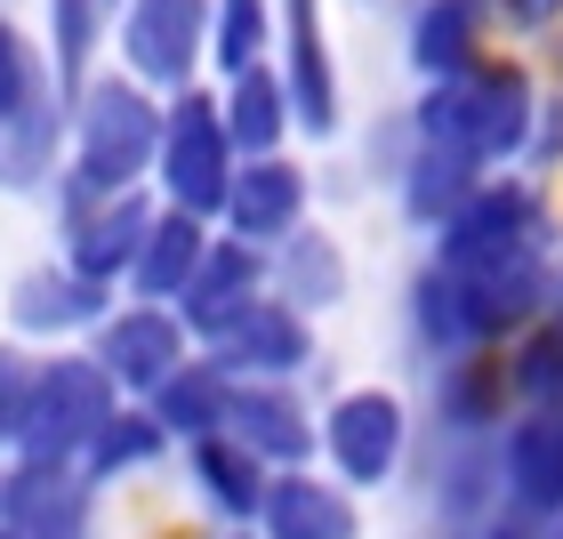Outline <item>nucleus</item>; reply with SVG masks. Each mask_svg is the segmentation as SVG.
<instances>
[{"mask_svg": "<svg viewBox=\"0 0 563 539\" xmlns=\"http://www.w3.org/2000/svg\"><path fill=\"white\" fill-rule=\"evenodd\" d=\"M298 169H282V162H258V169H242L234 186H225V210H234V234L242 242H266L282 234V226L298 218Z\"/></svg>", "mask_w": 563, "mask_h": 539, "instance_id": "4be33fe9", "label": "nucleus"}, {"mask_svg": "<svg viewBox=\"0 0 563 539\" xmlns=\"http://www.w3.org/2000/svg\"><path fill=\"white\" fill-rule=\"evenodd\" d=\"M258 516H266V539H354L346 492H330V483H314V475H274Z\"/></svg>", "mask_w": 563, "mask_h": 539, "instance_id": "ddd939ff", "label": "nucleus"}, {"mask_svg": "<svg viewBox=\"0 0 563 539\" xmlns=\"http://www.w3.org/2000/svg\"><path fill=\"white\" fill-rule=\"evenodd\" d=\"M137 242H145V210L130 194L73 201V274H81V282H113L121 266L137 258Z\"/></svg>", "mask_w": 563, "mask_h": 539, "instance_id": "9b49d317", "label": "nucleus"}, {"mask_svg": "<svg viewBox=\"0 0 563 539\" xmlns=\"http://www.w3.org/2000/svg\"><path fill=\"white\" fill-rule=\"evenodd\" d=\"M540 266V234H531V201L516 186L499 194H475L451 210V234H443V274L459 282H499V274H531Z\"/></svg>", "mask_w": 563, "mask_h": 539, "instance_id": "20e7f679", "label": "nucleus"}, {"mask_svg": "<svg viewBox=\"0 0 563 539\" xmlns=\"http://www.w3.org/2000/svg\"><path fill=\"white\" fill-rule=\"evenodd\" d=\"M492 539H523V531H492Z\"/></svg>", "mask_w": 563, "mask_h": 539, "instance_id": "473e14b6", "label": "nucleus"}, {"mask_svg": "<svg viewBox=\"0 0 563 539\" xmlns=\"http://www.w3.org/2000/svg\"><path fill=\"white\" fill-rule=\"evenodd\" d=\"M153 138H162V113H153L130 81H97L81 97V169H73V201L121 194L145 169Z\"/></svg>", "mask_w": 563, "mask_h": 539, "instance_id": "7ed1b4c3", "label": "nucleus"}, {"mask_svg": "<svg viewBox=\"0 0 563 539\" xmlns=\"http://www.w3.org/2000/svg\"><path fill=\"white\" fill-rule=\"evenodd\" d=\"M282 130H290V106H282V81L266 65H242L234 73V97H225V138L250 145V153H266Z\"/></svg>", "mask_w": 563, "mask_h": 539, "instance_id": "5701e85b", "label": "nucleus"}, {"mask_svg": "<svg viewBox=\"0 0 563 539\" xmlns=\"http://www.w3.org/2000/svg\"><path fill=\"white\" fill-rule=\"evenodd\" d=\"M563 9V0H507V16H516V24H548Z\"/></svg>", "mask_w": 563, "mask_h": 539, "instance_id": "2f4dec72", "label": "nucleus"}, {"mask_svg": "<svg viewBox=\"0 0 563 539\" xmlns=\"http://www.w3.org/2000/svg\"><path fill=\"white\" fill-rule=\"evenodd\" d=\"M225 435H234L242 451H258V459H306V443H314L306 410L282 387H234L225 395Z\"/></svg>", "mask_w": 563, "mask_h": 539, "instance_id": "4468645a", "label": "nucleus"}, {"mask_svg": "<svg viewBox=\"0 0 563 539\" xmlns=\"http://www.w3.org/2000/svg\"><path fill=\"white\" fill-rule=\"evenodd\" d=\"M0 516H9L16 539H81L89 531V492L65 459H24L0 483Z\"/></svg>", "mask_w": 563, "mask_h": 539, "instance_id": "423d86ee", "label": "nucleus"}, {"mask_svg": "<svg viewBox=\"0 0 563 539\" xmlns=\"http://www.w3.org/2000/svg\"><path fill=\"white\" fill-rule=\"evenodd\" d=\"M250 290H258V250H242V242H225V250H201V266L194 282L177 298H186V330H201V339H218L225 322L250 306Z\"/></svg>", "mask_w": 563, "mask_h": 539, "instance_id": "f8f14e48", "label": "nucleus"}, {"mask_svg": "<svg viewBox=\"0 0 563 539\" xmlns=\"http://www.w3.org/2000/svg\"><path fill=\"white\" fill-rule=\"evenodd\" d=\"M467 177H475V162H459V153L427 145V162L411 169V210H419V218H451L459 201H467Z\"/></svg>", "mask_w": 563, "mask_h": 539, "instance_id": "a878e982", "label": "nucleus"}, {"mask_svg": "<svg viewBox=\"0 0 563 539\" xmlns=\"http://www.w3.org/2000/svg\"><path fill=\"white\" fill-rule=\"evenodd\" d=\"M427 145L459 153V162H492V153H516L531 130V89L523 73H499V65H467V73H443V89L427 97Z\"/></svg>", "mask_w": 563, "mask_h": 539, "instance_id": "f257e3e1", "label": "nucleus"}, {"mask_svg": "<svg viewBox=\"0 0 563 539\" xmlns=\"http://www.w3.org/2000/svg\"><path fill=\"white\" fill-rule=\"evenodd\" d=\"M0 539H16V531H0Z\"/></svg>", "mask_w": 563, "mask_h": 539, "instance_id": "72a5a7b5", "label": "nucleus"}, {"mask_svg": "<svg viewBox=\"0 0 563 539\" xmlns=\"http://www.w3.org/2000/svg\"><path fill=\"white\" fill-rule=\"evenodd\" d=\"M290 97L314 138L339 130V81H330V57H322V0H290Z\"/></svg>", "mask_w": 563, "mask_h": 539, "instance_id": "2eb2a0df", "label": "nucleus"}, {"mask_svg": "<svg viewBox=\"0 0 563 539\" xmlns=\"http://www.w3.org/2000/svg\"><path fill=\"white\" fill-rule=\"evenodd\" d=\"M330 459L346 468V483H387L402 459V403L395 395H346L322 427Z\"/></svg>", "mask_w": 563, "mask_h": 539, "instance_id": "6e6552de", "label": "nucleus"}, {"mask_svg": "<svg viewBox=\"0 0 563 539\" xmlns=\"http://www.w3.org/2000/svg\"><path fill=\"white\" fill-rule=\"evenodd\" d=\"M306 363V322L290 315V306H242L234 322L218 330V371L234 378H282V371H298Z\"/></svg>", "mask_w": 563, "mask_h": 539, "instance_id": "1a4fd4ad", "label": "nucleus"}, {"mask_svg": "<svg viewBox=\"0 0 563 539\" xmlns=\"http://www.w3.org/2000/svg\"><path fill=\"white\" fill-rule=\"evenodd\" d=\"M201 218H186V210H169V218H145V242H137V258H130V274H137V290L145 298H177L194 282V266H201Z\"/></svg>", "mask_w": 563, "mask_h": 539, "instance_id": "6ab92c4d", "label": "nucleus"}, {"mask_svg": "<svg viewBox=\"0 0 563 539\" xmlns=\"http://www.w3.org/2000/svg\"><path fill=\"white\" fill-rule=\"evenodd\" d=\"M153 451H162V427L137 419V410H113V419L89 435V475H130Z\"/></svg>", "mask_w": 563, "mask_h": 539, "instance_id": "393cba45", "label": "nucleus"}, {"mask_svg": "<svg viewBox=\"0 0 563 539\" xmlns=\"http://www.w3.org/2000/svg\"><path fill=\"white\" fill-rule=\"evenodd\" d=\"M266 48V0H218V65L242 73Z\"/></svg>", "mask_w": 563, "mask_h": 539, "instance_id": "cd10ccee", "label": "nucleus"}, {"mask_svg": "<svg viewBox=\"0 0 563 539\" xmlns=\"http://www.w3.org/2000/svg\"><path fill=\"white\" fill-rule=\"evenodd\" d=\"M419 65L427 73H467L475 65V0H434L419 16Z\"/></svg>", "mask_w": 563, "mask_h": 539, "instance_id": "b1692460", "label": "nucleus"}, {"mask_svg": "<svg viewBox=\"0 0 563 539\" xmlns=\"http://www.w3.org/2000/svg\"><path fill=\"white\" fill-rule=\"evenodd\" d=\"M194 475H201V492H210L225 516H258V499H266V459L242 451L225 427L194 443Z\"/></svg>", "mask_w": 563, "mask_h": 539, "instance_id": "412c9836", "label": "nucleus"}, {"mask_svg": "<svg viewBox=\"0 0 563 539\" xmlns=\"http://www.w3.org/2000/svg\"><path fill=\"white\" fill-rule=\"evenodd\" d=\"M507 387H523L531 403H555L563 395V322H548L540 339L523 346V363L507 371Z\"/></svg>", "mask_w": 563, "mask_h": 539, "instance_id": "c85d7f7f", "label": "nucleus"}, {"mask_svg": "<svg viewBox=\"0 0 563 539\" xmlns=\"http://www.w3.org/2000/svg\"><path fill=\"white\" fill-rule=\"evenodd\" d=\"M106 282H81V274H24L16 290H9V315L16 330H73V322H89V315H106Z\"/></svg>", "mask_w": 563, "mask_h": 539, "instance_id": "aec40b11", "label": "nucleus"}, {"mask_svg": "<svg viewBox=\"0 0 563 539\" xmlns=\"http://www.w3.org/2000/svg\"><path fill=\"white\" fill-rule=\"evenodd\" d=\"M201 33H210V0H130L121 57L145 81H186V65L201 57Z\"/></svg>", "mask_w": 563, "mask_h": 539, "instance_id": "0eeeda50", "label": "nucleus"}, {"mask_svg": "<svg viewBox=\"0 0 563 539\" xmlns=\"http://www.w3.org/2000/svg\"><path fill=\"white\" fill-rule=\"evenodd\" d=\"M499 403H507V371H499V363H467V371L443 387V410H451L459 427H492Z\"/></svg>", "mask_w": 563, "mask_h": 539, "instance_id": "bb28decb", "label": "nucleus"}, {"mask_svg": "<svg viewBox=\"0 0 563 539\" xmlns=\"http://www.w3.org/2000/svg\"><path fill=\"white\" fill-rule=\"evenodd\" d=\"M24 395H33V363H24L16 346H0V443L16 435V419H24Z\"/></svg>", "mask_w": 563, "mask_h": 539, "instance_id": "7c9ffc66", "label": "nucleus"}, {"mask_svg": "<svg viewBox=\"0 0 563 539\" xmlns=\"http://www.w3.org/2000/svg\"><path fill=\"white\" fill-rule=\"evenodd\" d=\"M507 492L531 516H563V419H523L507 435Z\"/></svg>", "mask_w": 563, "mask_h": 539, "instance_id": "f3484780", "label": "nucleus"}, {"mask_svg": "<svg viewBox=\"0 0 563 539\" xmlns=\"http://www.w3.org/2000/svg\"><path fill=\"white\" fill-rule=\"evenodd\" d=\"M225 371L218 363H177L162 387H153V427L162 435H186V443H201V435L225 427Z\"/></svg>", "mask_w": 563, "mask_h": 539, "instance_id": "a211bd4d", "label": "nucleus"}, {"mask_svg": "<svg viewBox=\"0 0 563 539\" xmlns=\"http://www.w3.org/2000/svg\"><path fill=\"white\" fill-rule=\"evenodd\" d=\"M162 177H169V201L186 218L225 210V186H234V138H225V113L210 106V97H177V113L162 130Z\"/></svg>", "mask_w": 563, "mask_h": 539, "instance_id": "39448f33", "label": "nucleus"}, {"mask_svg": "<svg viewBox=\"0 0 563 539\" xmlns=\"http://www.w3.org/2000/svg\"><path fill=\"white\" fill-rule=\"evenodd\" d=\"M106 419H113L106 363H41L9 443H24V459H73V451H89V435Z\"/></svg>", "mask_w": 563, "mask_h": 539, "instance_id": "f03ea898", "label": "nucleus"}, {"mask_svg": "<svg viewBox=\"0 0 563 539\" xmlns=\"http://www.w3.org/2000/svg\"><path fill=\"white\" fill-rule=\"evenodd\" d=\"M186 363V330H177V315H153V306H137V315H113L106 330V378L113 387H162V378Z\"/></svg>", "mask_w": 563, "mask_h": 539, "instance_id": "9d476101", "label": "nucleus"}, {"mask_svg": "<svg viewBox=\"0 0 563 539\" xmlns=\"http://www.w3.org/2000/svg\"><path fill=\"white\" fill-rule=\"evenodd\" d=\"M0 121L24 138V145L9 153V169L33 177V169H41V121H48V113H41V57L24 48L16 24H0Z\"/></svg>", "mask_w": 563, "mask_h": 539, "instance_id": "dca6fc26", "label": "nucleus"}, {"mask_svg": "<svg viewBox=\"0 0 563 539\" xmlns=\"http://www.w3.org/2000/svg\"><path fill=\"white\" fill-rule=\"evenodd\" d=\"M290 282H298V298H339V258H330V242L322 234H306L298 250H290Z\"/></svg>", "mask_w": 563, "mask_h": 539, "instance_id": "c756f323", "label": "nucleus"}]
</instances>
